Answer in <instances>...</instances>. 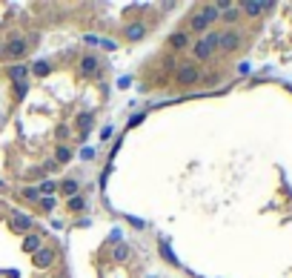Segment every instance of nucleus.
Listing matches in <instances>:
<instances>
[{"mask_svg":"<svg viewBox=\"0 0 292 278\" xmlns=\"http://www.w3.org/2000/svg\"><path fill=\"white\" fill-rule=\"evenodd\" d=\"M32 72H34V75H37V78H46V75L52 72V63H46V61L34 63V66H32Z\"/></svg>","mask_w":292,"mask_h":278,"instance_id":"17","label":"nucleus"},{"mask_svg":"<svg viewBox=\"0 0 292 278\" xmlns=\"http://www.w3.org/2000/svg\"><path fill=\"white\" fill-rule=\"evenodd\" d=\"M66 207H69L72 213H83V210H86V198H83V195H75V198L66 201Z\"/></svg>","mask_w":292,"mask_h":278,"instance_id":"13","label":"nucleus"},{"mask_svg":"<svg viewBox=\"0 0 292 278\" xmlns=\"http://www.w3.org/2000/svg\"><path fill=\"white\" fill-rule=\"evenodd\" d=\"M9 78L23 83V78H26V66H9Z\"/></svg>","mask_w":292,"mask_h":278,"instance_id":"18","label":"nucleus"},{"mask_svg":"<svg viewBox=\"0 0 292 278\" xmlns=\"http://www.w3.org/2000/svg\"><path fill=\"white\" fill-rule=\"evenodd\" d=\"M55 161H58V164H69V161H72V149H69L66 144H61V147L55 149Z\"/></svg>","mask_w":292,"mask_h":278,"instance_id":"16","label":"nucleus"},{"mask_svg":"<svg viewBox=\"0 0 292 278\" xmlns=\"http://www.w3.org/2000/svg\"><path fill=\"white\" fill-rule=\"evenodd\" d=\"M126 258H129V244H118V247L112 249V261L121 264V261H126Z\"/></svg>","mask_w":292,"mask_h":278,"instance_id":"15","label":"nucleus"},{"mask_svg":"<svg viewBox=\"0 0 292 278\" xmlns=\"http://www.w3.org/2000/svg\"><path fill=\"white\" fill-rule=\"evenodd\" d=\"M26 52H29V40L20 37V34L6 37L3 46H0V58L3 61H20V58H26Z\"/></svg>","mask_w":292,"mask_h":278,"instance_id":"2","label":"nucleus"},{"mask_svg":"<svg viewBox=\"0 0 292 278\" xmlns=\"http://www.w3.org/2000/svg\"><path fill=\"white\" fill-rule=\"evenodd\" d=\"M80 158H83V161H95V149H92V147H83V149H80Z\"/></svg>","mask_w":292,"mask_h":278,"instance_id":"21","label":"nucleus"},{"mask_svg":"<svg viewBox=\"0 0 292 278\" xmlns=\"http://www.w3.org/2000/svg\"><path fill=\"white\" fill-rule=\"evenodd\" d=\"M169 46L172 49H186L189 46V34L186 32H172L169 34Z\"/></svg>","mask_w":292,"mask_h":278,"instance_id":"10","label":"nucleus"},{"mask_svg":"<svg viewBox=\"0 0 292 278\" xmlns=\"http://www.w3.org/2000/svg\"><path fill=\"white\" fill-rule=\"evenodd\" d=\"M215 52H218V32H206V34L192 46L195 61H209Z\"/></svg>","mask_w":292,"mask_h":278,"instance_id":"3","label":"nucleus"},{"mask_svg":"<svg viewBox=\"0 0 292 278\" xmlns=\"http://www.w3.org/2000/svg\"><path fill=\"white\" fill-rule=\"evenodd\" d=\"M23 198H26V201H37L40 192H37V189H23Z\"/></svg>","mask_w":292,"mask_h":278,"instance_id":"22","label":"nucleus"},{"mask_svg":"<svg viewBox=\"0 0 292 278\" xmlns=\"http://www.w3.org/2000/svg\"><path fill=\"white\" fill-rule=\"evenodd\" d=\"M143 34H146V26L143 23H129L126 32H123V37L132 40V43H138V40H143Z\"/></svg>","mask_w":292,"mask_h":278,"instance_id":"9","label":"nucleus"},{"mask_svg":"<svg viewBox=\"0 0 292 278\" xmlns=\"http://www.w3.org/2000/svg\"><path fill=\"white\" fill-rule=\"evenodd\" d=\"M12 229H17V232H32V218L26 215V213H15L12 215Z\"/></svg>","mask_w":292,"mask_h":278,"instance_id":"8","label":"nucleus"},{"mask_svg":"<svg viewBox=\"0 0 292 278\" xmlns=\"http://www.w3.org/2000/svg\"><path fill=\"white\" fill-rule=\"evenodd\" d=\"M238 46H241V34L235 29L218 32V52H235Z\"/></svg>","mask_w":292,"mask_h":278,"instance_id":"4","label":"nucleus"},{"mask_svg":"<svg viewBox=\"0 0 292 278\" xmlns=\"http://www.w3.org/2000/svg\"><path fill=\"white\" fill-rule=\"evenodd\" d=\"M40 247H43V241H40V235H34V232H29V235L23 238V249H26L29 255H34V252H37V249H40Z\"/></svg>","mask_w":292,"mask_h":278,"instance_id":"11","label":"nucleus"},{"mask_svg":"<svg viewBox=\"0 0 292 278\" xmlns=\"http://www.w3.org/2000/svg\"><path fill=\"white\" fill-rule=\"evenodd\" d=\"M43 210H46V213L55 210V198H46V201H43Z\"/></svg>","mask_w":292,"mask_h":278,"instance_id":"23","label":"nucleus"},{"mask_svg":"<svg viewBox=\"0 0 292 278\" xmlns=\"http://www.w3.org/2000/svg\"><path fill=\"white\" fill-rule=\"evenodd\" d=\"M97 72H100V58L97 55H83L80 58V75L83 78H95Z\"/></svg>","mask_w":292,"mask_h":278,"instance_id":"7","label":"nucleus"},{"mask_svg":"<svg viewBox=\"0 0 292 278\" xmlns=\"http://www.w3.org/2000/svg\"><path fill=\"white\" fill-rule=\"evenodd\" d=\"M61 192H63L66 198H75L77 195V181L75 178H66L63 184H61Z\"/></svg>","mask_w":292,"mask_h":278,"instance_id":"14","label":"nucleus"},{"mask_svg":"<svg viewBox=\"0 0 292 278\" xmlns=\"http://www.w3.org/2000/svg\"><path fill=\"white\" fill-rule=\"evenodd\" d=\"M218 17H221V15H218V6H215V3H203L192 17H189V29H192L195 34H206L209 26H212Z\"/></svg>","mask_w":292,"mask_h":278,"instance_id":"1","label":"nucleus"},{"mask_svg":"<svg viewBox=\"0 0 292 278\" xmlns=\"http://www.w3.org/2000/svg\"><path fill=\"white\" fill-rule=\"evenodd\" d=\"M175 81H178L181 86H195V83H200V72H198V66H192V63H184V66L178 69Z\"/></svg>","mask_w":292,"mask_h":278,"instance_id":"5","label":"nucleus"},{"mask_svg":"<svg viewBox=\"0 0 292 278\" xmlns=\"http://www.w3.org/2000/svg\"><path fill=\"white\" fill-rule=\"evenodd\" d=\"M55 258H58V252H55L52 247H40V249L32 255L34 267H40V270H49V267L55 264Z\"/></svg>","mask_w":292,"mask_h":278,"instance_id":"6","label":"nucleus"},{"mask_svg":"<svg viewBox=\"0 0 292 278\" xmlns=\"http://www.w3.org/2000/svg\"><path fill=\"white\" fill-rule=\"evenodd\" d=\"M161 255L169 261V264H175V267H178V258H175V252L169 249V244H166V241H161Z\"/></svg>","mask_w":292,"mask_h":278,"instance_id":"19","label":"nucleus"},{"mask_svg":"<svg viewBox=\"0 0 292 278\" xmlns=\"http://www.w3.org/2000/svg\"><path fill=\"white\" fill-rule=\"evenodd\" d=\"M15 92H17V98H23V95H26V83H17V86H15Z\"/></svg>","mask_w":292,"mask_h":278,"instance_id":"24","label":"nucleus"},{"mask_svg":"<svg viewBox=\"0 0 292 278\" xmlns=\"http://www.w3.org/2000/svg\"><path fill=\"white\" fill-rule=\"evenodd\" d=\"M92 121H95V115H92V112H80V115H77V132H80V135H86V132H89V126H92Z\"/></svg>","mask_w":292,"mask_h":278,"instance_id":"12","label":"nucleus"},{"mask_svg":"<svg viewBox=\"0 0 292 278\" xmlns=\"http://www.w3.org/2000/svg\"><path fill=\"white\" fill-rule=\"evenodd\" d=\"M0 189H3V181H0Z\"/></svg>","mask_w":292,"mask_h":278,"instance_id":"25","label":"nucleus"},{"mask_svg":"<svg viewBox=\"0 0 292 278\" xmlns=\"http://www.w3.org/2000/svg\"><path fill=\"white\" fill-rule=\"evenodd\" d=\"M55 189H58V184H55V181H43V184H40V189H37V192H40V195H43V192H46V195H52V192H55Z\"/></svg>","mask_w":292,"mask_h":278,"instance_id":"20","label":"nucleus"}]
</instances>
